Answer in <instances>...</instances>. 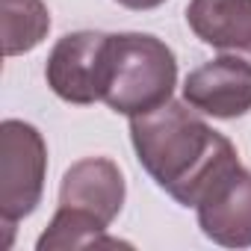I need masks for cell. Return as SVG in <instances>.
<instances>
[{
    "mask_svg": "<svg viewBox=\"0 0 251 251\" xmlns=\"http://www.w3.org/2000/svg\"><path fill=\"white\" fill-rule=\"evenodd\" d=\"M130 142L139 166L180 207H195L225 172L239 166L233 142L213 130L186 100L133 115Z\"/></svg>",
    "mask_w": 251,
    "mask_h": 251,
    "instance_id": "6da1fadb",
    "label": "cell"
},
{
    "mask_svg": "<svg viewBox=\"0 0 251 251\" xmlns=\"http://www.w3.org/2000/svg\"><path fill=\"white\" fill-rule=\"evenodd\" d=\"M177 86L175 50L151 33H112L103 103L118 115H145L172 100Z\"/></svg>",
    "mask_w": 251,
    "mask_h": 251,
    "instance_id": "7a4b0ae2",
    "label": "cell"
},
{
    "mask_svg": "<svg viewBox=\"0 0 251 251\" xmlns=\"http://www.w3.org/2000/svg\"><path fill=\"white\" fill-rule=\"evenodd\" d=\"M48 177V145L33 124L6 118L0 124V225L12 230L21 219L36 213L45 195Z\"/></svg>",
    "mask_w": 251,
    "mask_h": 251,
    "instance_id": "3957f363",
    "label": "cell"
},
{
    "mask_svg": "<svg viewBox=\"0 0 251 251\" xmlns=\"http://www.w3.org/2000/svg\"><path fill=\"white\" fill-rule=\"evenodd\" d=\"M109 39L112 33L80 30L65 33L48 53L45 80L65 103L89 106L103 100L109 83Z\"/></svg>",
    "mask_w": 251,
    "mask_h": 251,
    "instance_id": "277c9868",
    "label": "cell"
},
{
    "mask_svg": "<svg viewBox=\"0 0 251 251\" xmlns=\"http://www.w3.org/2000/svg\"><path fill=\"white\" fill-rule=\"evenodd\" d=\"M124 175L109 157L77 160L59 183V210L80 216L98 227H109L124 207Z\"/></svg>",
    "mask_w": 251,
    "mask_h": 251,
    "instance_id": "5b68a950",
    "label": "cell"
},
{
    "mask_svg": "<svg viewBox=\"0 0 251 251\" xmlns=\"http://www.w3.org/2000/svg\"><path fill=\"white\" fill-rule=\"evenodd\" d=\"M183 100L213 118H239L251 112V62L239 53H225L198 65L183 80Z\"/></svg>",
    "mask_w": 251,
    "mask_h": 251,
    "instance_id": "8992f818",
    "label": "cell"
},
{
    "mask_svg": "<svg viewBox=\"0 0 251 251\" xmlns=\"http://www.w3.org/2000/svg\"><path fill=\"white\" fill-rule=\"evenodd\" d=\"M198 227L225 248H251V172L233 166L195 204Z\"/></svg>",
    "mask_w": 251,
    "mask_h": 251,
    "instance_id": "52a82bcc",
    "label": "cell"
},
{
    "mask_svg": "<svg viewBox=\"0 0 251 251\" xmlns=\"http://www.w3.org/2000/svg\"><path fill=\"white\" fill-rule=\"evenodd\" d=\"M186 24L204 45L251 59V0H189Z\"/></svg>",
    "mask_w": 251,
    "mask_h": 251,
    "instance_id": "ba28073f",
    "label": "cell"
},
{
    "mask_svg": "<svg viewBox=\"0 0 251 251\" xmlns=\"http://www.w3.org/2000/svg\"><path fill=\"white\" fill-rule=\"evenodd\" d=\"M3 24V53L21 56L39 48L50 30V12L45 0H0Z\"/></svg>",
    "mask_w": 251,
    "mask_h": 251,
    "instance_id": "9c48e42d",
    "label": "cell"
},
{
    "mask_svg": "<svg viewBox=\"0 0 251 251\" xmlns=\"http://www.w3.org/2000/svg\"><path fill=\"white\" fill-rule=\"evenodd\" d=\"M118 6H124V9H133V12H148V9H157V6H163L166 0H115Z\"/></svg>",
    "mask_w": 251,
    "mask_h": 251,
    "instance_id": "30bf717a",
    "label": "cell"
}]
</instances>
